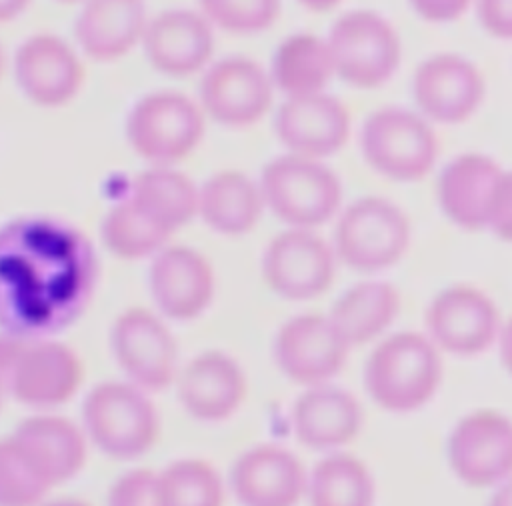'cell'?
Wrapping results in <instances>:
<instances>
[{
  "instance_id": "1",
  "label": "cell",
  "mask_w": 512,
  "mask_h": 506,
  "mask_svg": "<svg viewBox=\"0 0 512 506\" xmlns=\"http://www.w3.org/2000/svg\"><path fill=\"white\" fill-rule=\"evenodd\" d=\"M442 352L426 332L384 334L370 350L362 382L368 398L390 414H412L434 400L442 386Z\"/></svg>"
},
{
  "instance_id": "2",
  "label": "cell",
  "mask_w": 512,
  "mask_h": 506,
  "mask_svg": "<svg viewBox=\"0 0 512 506\" xmlns=\"http://www.w3.org/2000/svg\"><path fill=\"white\" fill-rule=\"evenodd\" d=\"M258 186L264 208L286 228L316 230L342 208V180L324 160L284 152L262 166Z\"/></svg>"
},
{
  "instance_id": "3",
  "label": "cell",
  "mask_w": 512,
  "mask_h": 506,
  "mask_svg": "<svg viewBox=\"0 0 512 506\" xmlns=\"http://www.w3.org/2000/svg\"><path fill=\"white\" fill-rule=\"evenodd\" d=\"M412 224L408 214L384 196H360L340 208L332 248L344 266L376 274L396 266L408 252Z\"/></svg>"
},
{
  "instance_id": "4",
  "label": "cell",
  "mask_w": 512,
  "mask_h": 506,
  "mask_svg": "<svg viewBox=\"0 0 512 506\" xmlns=\"http://www.w3.org/2000/svg\"><path fill=\"white\" fill-rule=\"evenodd\" d=\"M148 394L128 380L96 384L82 408L88 442L118 460H136L150 452L160 436V418Z\"/></svg>"
},
{
  "instance_id": "5",
  "label": "cell",
  "mask_w": 512,
  "mask_h": 506,
  "mask_svg": "<svg viewBox=\"0 0 512 506\" xmlns=\"http://www.w3.org/2000/svg\"><path fill=\"white\" fill-rule=\"evenodd\" d=\"M438 136L418 110L382 106L370 112L360 128L364 162L394 182H418L438 160Z\"/></svg>"
},
{
  "instance_id": "6",
  "label": "cell",
  "mask_w": 512,
  "mask_h": 506,
  "mask_svg": "<svg viewBox=\"0 0 512 506\" xmlns=\"http://www.w3.org/2000/svg\"><path fill=\"white\" fill-rule=\"evenodd\" d=\"M326 42L336 78L352 88H380L398 72L402 62V42L396 26L382 12L370 8L340 14L332 22Z\"/></svg>"
},
{
  "instance_id": "7",
  "label": "cell",
  "mask_w": 512,
  "mask_h": 506,
  "mask_svg": "<svg viewBox=\"0 0 512 506\" xmlns=\"http://www.w3.org/2000/svg\"><path fill=\"white\" fill-rule=\"evenodd\" d=\"M204 132L198 100L176 90L142 96L126 118V140L150 166H176L198 148Z\"/></svg>"
},
{
  "instance_id": "8",
  "label": "cell",
  "mask_w": 512,
  "mask_h": 506,
  "mask_svg": "<svg viewBox=\"0 0 512 506\" xmlns=\"http://www.w3.org/2000/svg\"><path fill=\"white\" fill-rule=\"evenodd\" d=\"M332 242L310 228H284L266 244L260 270L266 286L282 300L306 302L322 296L336 278Z\"/></svg>"
},
{
  "instance_id": "9",
  "label": "cell",
  "mask_w": 512,
  "mask_h": 506,
  "mask_svg": "<svg viewBox=\"0 0 512 506\" xmlns=\"http://www.w3.org/2000/svg\"><path fill=\"white\" fill-rule=\"evenodd\" d=\"M424 324L440 352L474 358L496 344L502 320L492 296L476 284L460 282L432 296Z\"/></svg>"
},
{
  "instance_id": "10",
  "label": "cell",
  "mask_w": 512,
  "mask_h": 506,
  "mask_svg": "<svg viewBox=\"0 0 512 506\" xmlns=\"http://www.w3.org/2000/svg\"><path fill=\"white\" fill-rule=\"evenodd\" d=\"M110 344L128 382L146 392H158L176 382L178 342L158 312L142 306L126 308L112 324Z\"/></svg>"
},
{
  "instance_id": "11",
  "label": "cell",
  "mask_w": 512,
  "mask_h": 506,
  "mask_svg": "<svg viewBox=\"0 0 512 506\" xmlns=\"http://www.w3.org/2000/svg\"><path fill=\"white\" fill-rule=\"evenodd\" d=\"M274 86L268 70L248 56L212 60L198 84V104L206 118L224 128H250L272 108Z\"/></svg>"
},
{
  "instance_id": "12",
  "label": "cell",
  "mask_w": 512,
  "mask_h": 506,
  "mask_svg": "<svg viewBox=\"0 0 512 506\" xmlns=\"http://www.w3.org/2000/svg\"><path fill=\"white\" fill-rule=\"evenodd\" d=\"M446 460L462 484L494 488L512 476V418L494 408L464 414L450 430Z\"/></svg>"
},
{
  "instance_id": "13",
  "label": "cell",
  "mask_w": 512,
  "mask_h": 506,
  "mask_svg": "<svg viewBox=\"0 0 512 506\" xmlns=\"http://www.w3.org/2000/svg\"><path fill=\"white\" fill-rule=\"evenodd\" d=\"M350 346L328 314L302 312L284 320L272 340L276 368L290 382L308 388L332 382L348 362Z\"/></svg>"
},
{
  "instance_id": "14",
  "label": "cell",
  "mask_w": 512,
  "mask_h": 506,
  "mask_svg": "<svg viewBox=\"0 0 512 506\" xmlns=\"http://www.w3.org/2000/svg\"><path fill=\"white\" fill-rule=\"evenodd\" d=\"M416 110L430 122L458 126L468 122L486 100V80L480 68L456 52H436L424 58L412 74Z\"/></svg>"
},
{
  "instance_id": "15",
  "label": "cell",
  "mask_w": 512,
  "mask_h": 506,
  "mask_svg": "<svg viewBox=\"0 0 512 506\" xmlns=\"http://www.w3.org/2000/svg\"><path fill=\"white\" fill-rule=\"evenodd\" d=\"M352 130L346 104L334 94L318 92L284 98L274 114V134L288 154L326 160L338 154Z\"/></svg>"
},
{
  "instance_id": "16",
  "label": "cell",
  "mask_w": 512,
  "mask_h": 506,
  "mask_svg": "<svg viewBox=\"0 0 512 506\" xmlns=\"http://www.w3.org/2000/svg\"><path fill=\"white\" fill-rule=\"evenodd\" d=\"M148 284L158 314L190 322L214 302L216 274L210 260L192 246H164L152 256Z\"/></svg>"
},
{
  "instance_id": "17",
  "label": "cell",
  "mask_w": 512,
  "mask_h": 506,
  "mask_svg": "<svg viewBox=\"0 0 512 506\" xmlns=\"http://www.w3.org/2000/svg\"><path fill=\"white\" fill-rule=\"evenodd\" d=\"M14 76L20 92L40 108L72 102L84 84V64L76 48L48 32L28 36L16 50Z\"/></svg>"
},
{
  "instance_id": "18",
  "label": "cell",
  "mask_w": 512,
  "mask_h": 506,
  "mask_svg": "<svg viewBox=\"0 0 512 506\" xmlns=\"http://www.w3.org/2000/svg\"><path fill=\"white\" fill-rule=\"evenodd\" d=\"M308 472L286 446L260 442L246 448L230 466L228 488L240 506H298Z\"/></svg>"
},
{
  "instance_id": "19",
  "label": "cell",
  "mask_w": 512,
  "mask_h": 506,
  "mask_svg": "<svg viewBox=\"0 0 512 506\" xmlns=\"http://www.w3.org/2000/svg\"><path fill=\"white\" fill-rule=\"evenodd\" d=\"M174 384L186 414L208 424L232 418L248 394V378L242 364L218 348L190 358L178 370Z\"/></svg>"
},
{
  "instance_id": "20",
  "label": "cell",
  "mask_w": 512,
  "mask_h": 506,
  "mask_svg": "<svg viewBox=\"0 0 512 506\" xmlns=\"http://www.w3.org/2000/svg\"><path fill=\"white\" fill-rule=\"evenodd\" d=\"M84 366L80 356L62 342H26L22 348L8 388L20 404L50 410L66 404L82 386Z\"/></svg>"
},
{
  "instance_id": "21",
  "label": "cell",
  "mask_w": 512,
  "mask_h": 506,
  "mask_svg": "<svg viewBox=\"0 0 512 506\" xmlns=\"http://www.w3.org/2000/svg\"><path fill=\"white\" fill-rule=\"evenodd\" d=\"M140 46L156 72L186 78L212 62L214 28L198 10L170 8L148 20Z\"/></svg>"
},
{
  "instance_id": "22",
  "label": "cell",
  "mask_w": 512,
  "mask_h": 506,
  "mask_svg": "<svg viewBox=\"0 0 512 506\" xmlns=\"http://www.w3.org/2000/svg\"><path fill=\"white\" fill-rule=\"evenodd\" d=\"M290 422L302 446L326 454L342 450L362 432L364 408L350 390L326 382L300 392Z\"/></svg>"
},
{
  "instance_id": "23",
  "label": "cell",
  "mask_w": 512,
  "mask_h": 506,
  "mask_svg": "<svg viewBox=\"0 0 512 506\" xmlns=\"http://www.w3.org/2000/svg\"><path fill=\"white\" fill-rule=\"evenodd\" d=\"M502 170L482 152H464L448 160L436 178V200L444 218L466 232L486 230L490 198Z\"/></svg>"
},
{
  "instance_id": "24",
  "label": "cell",
  "mask_w": 512,
  "mask_h": 506,
  "mask_svg": "<svg viewBox=\"0 0 512 506\" xmlns=\"http://www.w3.org/2000/svg\"><path fill=\"white\" fill-rule=\"evenodd\" d=\"M10 436L52 488L84 468L88 436L82 426L64 416L34 414L22 420Z\"/></svg>"
},
{
  "instance_id": "25",
  "label": "cell",
  "mask_w": 512,
  "mask_h": 506,
  "mask_svg": "<svg viewBox=\"0 0 512 506\" xmlns=\"http://www.w3.org/2000/svg\"><path fill=\"white\" fill-rule=\"evenodd\" d=\"M148 20L144 0H84L74 22L76 44L96 62H114L142 44Z\"/></svg>"
},
{
  "instance_id": "26",
  "label": "cell",
  "mask_w": 512,
  "mask_h": 506,
  "mask_svg": "<svg viewBox=\"0 0 512 506\" xmlns=\"http://www.w3.org/2000/svg\"><path fill=\"white\" fill-rule=\"evenodd\" d=\"M264 210L258 180L240 170H218L198 186V218L216 234L244 236Z\"/></svg>"
},
{
  "instance_id": "27",
  "label": "cell",
  "mask_w": 512,
  "mask_h": 506,
  "mask_svg": "<svg viewBox=\"0 0 512 506\" xmlns=\"http://www.w3.org/2000/svg\"><path fill=\"white\" fill-rule=\"evenodd\" d=\"M400 304V292L392 282L370 278L348 286L334 300L328 318L352 348L388 334Z\"/></svg>"
},
{
  "instance_id": "28",
  "label": "cell",
  "mask_w": 512,
  "mask_h": 506,
  "mask_svg": "<svg viewBox=\"0 0 512 506\" xmlns=\"http://www.w3.org/2000/svg\"><path fill=\"white\" fill-rule=\"evenodd\" d=\"M128 198L168 236L198 216V186L176 166H148L132 180Z\"/></svg>"
},
{
  "instance_id": "29",
  "label": "cell",
  "mask_w": 512,
  "mask_h": 506,
  "mask_svg": "<svg viewBox=\"0 0 512 506\" xmlns=\"http://www.w3.org/2000/svg\"><path fill=\"white\" fill-rule=\"evenodd\" d=\"M268 74L274 90L284 98L326 92L336 78L326 36L312 32L286 36L272 54Z\"/></svg>"
},
{
  "instance_id": "30",
  "label": "cell",
  "mask_w": 512,
  "mask_h": 506,
  "mask_svg": "<svg viewBox=\"0 0 512 506\" xmlns=\"http://www.w3.org/2000/svg\"><path fill=\"white\" fill-rule=\"evenodd\" d=\"M304 498L308 506H374L376 480L362 458L334 450L308 472Z\"/></svg>"
},
{
  "instance_id": "31",
  "label": "cell",
  "mask_w": 512,
  "mask_h": 506,
  "mask_svg": "<svg viewBox=\"0 0 512 506\" xmlns=\"http://www.w3.org/2000/svg\"><path fill=\"white\" fill-rule=\"evenodd\" d=\"M168 238L128 196L116 202L102 220V242L122 260L154 256L168 244Z\"/></svg>"
},
{
  "instance_id": "32",
  "label": "cell",
  "mask_w": 512,
  "mask_h": 506,
  "mask_svg": "<svg viewBox=\"0 0 512 506\" xmlns=\"http://www.w3.org/2000/svg\"><path fill=\"white\" fill-rule=\"evenodd\" d=\"M164 506H224L226 484L204 458H178L160 472Z\"/></svg>"
},
{
  "instance_id": "33",
  "label": "cell",
  "mask_w": 512,
  "mask_h": 506,
  "mask_svg": "<svg viewBox=\"0 0 512 506\" xmlns=\"http://www.w3.org/2000/svg\"><path fill=\"white\" fill-rule=\"evenodd\" d=\"M282 10V0H198V12L234 36H254L270 30Z\"/></svg>"
},
{
  "instance_id": "34",
  "label": "cell",
  "mask_w": 512,
  "mask_h": 506,
  "mask_svg": "<svg viewBox=\"0 0 512 506\" xmlns=\"http://www.w3.org/2000/svg\"><path fill=\"white\" fill-rule=\"evenodd\" d=\"M50 484L32 466L12 436L0 440V506H38Z\"/></svg>"
},
{
  "instance_id": "35",
  "label": "cell",
  "mask_w": 512,
  "mask_h": 506,
  "mask_svg": "<svg viewBox=\"0 0 512 506\" xmlns=\"http://www.w3.org/2000/svg\"><path fill=\"white\" fill-rule=\"evenodd\" d=\"M106 506H164L160 476L150 468H132L116 478Z\"/></svg>"
},
{
  "instance_id": "36",
  "label": "cell",
  "mask_w": 512,
  "mask_h": 506,
  "mask_svg": "<svg viewBox=\"0 0 512 506\" xmlns=\"http://www.w3.org/2000/svg\"><path fill=\"white\" fill-rule=\"evenodd\" d=\"M486 230L498 240L512 244V168L502 170L498 176L488 206Z\"/></svg>"
},
{
  "instance_id": "37",
  "label": "cell",
  "mask_w": 512,
  "mask_h": 506,
  "mask_svg": "<svg viewBox=\"0 0 512 506\" xmlns=\"http://www.w3.org/2000/svg\"><path fill=\"white\" fill-rule=\"evenodd\" d=\"M474 10L488 36L512 42V0H474Z\"/></svg>"
},
{
  "instance_id": "38",
  "label": "cell",
  "mask_w": 512,
  "mask_h": 506,
  "mask_svg": "<svg viewBox=\"0 0 512 506\" xmlns=\"http://www.w3.org/2000/svg\"><path fill=\"white\" fill-rule=\"evenodd\" d=\"M412 12L430 24H448L460 20L472 6L474 0H406Z\"/></svg>"
},
{
  "instance_id": "39",
  "label": "cell",
  "mask_w": 512,
  "mask_h": 506,
  "mask_svg": "<svg viewBox=\"0 0 512 506\" xmlns=\"http://www.w3.org/2000/svg\"><path fill=\"white\" fill-rule=\"evenodd\" d=\"M24 346H26V342L16 336L0 334V384L4 386V390L8 388V378H10L12 368H14Z\"/></svg>"
},
{
  "instance_id": "40",
  "label": "cell",
  "mask_w": 512,
  "mask_h": 506,
  "mask_svg": "<svg viewBox=\"0 0 512 506\" xmlns=\"http://www.w3.org/2000/svg\"><path fill=\"white\" fill-rule=\"evenodd\" d=\"M496 346H498L502 368L512 376V314L502 322Z\"/></svg>"
},
{
  "instance_id": "41",
  "label": "cell",
  "mask_w": 512,
  "mask_h": 506,
  "mask_svg": "<svg viewBox=\"0 0 512 506\" xmlns=\"http://www.w3.org/2000/svg\"><path fill=\"white\" fill-rule=\"evenodd\" d=\"M486 506H512V476L492 488Z\"/></svg>"
},
{
  "instance_id": "42",
  "label": "cell",
  "mask_w": 512,
  "mask_h": 506,
  "mask_svg": "<svg viewBox=\"0 0 512 506\" xmlns=\"http://www.w3.org/2000/svg\"><path fill=\"white\" fill-rule=\"evenodd\" d=\"M32 0H0V24L18 18Z\"/></svg>"
},
{
  "instance_id": "43",
  "label": "cell",
  "mask_w": 512,
  "mask_h": 506,
  "mask_svg": "<svg viewBox=\"0 0 512 506\" xmlns=\"http://www.w3.org/2000/svg\"><path fill=\"white\" fill-rule=\"evenodd\" d=\"M300 6H304L306 10L310 12H316V14H324V12H330L334 10L342 0H296Z\"/></svg>"
},
{
  "instance_id": "44",
  "label": "cell",
  "mask_w": 512,
  "mask_h": 506,
  "mask_svg": "<svg viewBox=\"0 0 512 506\" xmlns=\"http://www.w3.org/2000/svg\"><path fill=\"white\" fill-rule=\"evenodd\" d=\"M38 506H92V504L82 498L64 496V498H54V500H42Z\"/></svg>"
},
{
  "instance_id": "45",
  "label": "cell",
  "mask_w": 512,
  "mask_h": 506,
  "mask_svg": "<svg viewBox=\"0 0 512 506\" xmlns=\"http://www.w3.org/2000/svg\"><path fill=\"white\" fill-rule=\"evenodd\" d=\"M4 66H6V56H4V48L0 44V80H2V74H4Z\"/></svg>"
},
{
  "instance_id": "46",
  "label": "cell",
  "mask_w": 512,
  "mask_h": 506,
  "mask_svg": "<svg viewBox=\"0 0 512 506\" xmlns=\"http://www.w3.org/2000/svg\"><path fill=\"white\" fill-rule=\"evenodd\" d=\"M58 2H62V4H82L84 0H58Z\"/></svg>"
},
{
  "instance_id": "47",
  "label": "cell",
  "mask_w": 512,
  "mask_h": 506,
  "mask_svg": "<svg viewBox=\"0 0 512 506\" xmlns=\"http://www.w3.org/2000/svg\"><path fill=\"white\" fill-rule=\"evenodd\" d=\"M4 394H6V390H4V386L0 384V408H2V400H4Z\"/></svg>"
}]
</instances>
